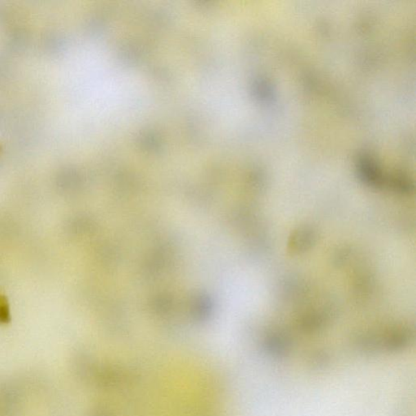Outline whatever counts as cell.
I'll return each instance as SVG.
<instances>
[{"mask_svg":"<svg viewBox=\"0 0 416 416\" xmlns=\"http://www.w3.org/2000/svg\"><path fill=\"white\" fill-rule=\"evenodd\" d=\"M11 321L10 309L6 296H0V324H6Z\"/></svg>","mask_w":416,"mask_h":416,"instance_id":"3957f363","label":"cell"},{"mask_svg":"<svg viewBox=\"0 0 416 416\" xmlns=\"http://www.w3.org/2000/svg\"><path fill=\"white\" fill-rule=\"evenodd\" d=\"M315 238V234L312 230L305 228L293 235L289 245L293 250L304 251L311 247Z\"/></svg>","mask_w":416,"mask_h":416,"instance_id":"7a4b0ae2","label":"cell"},{"mask_svg":"<svg viewBox=\"0 0 416 416\" xmlns=\"http://www.w3.org/2000/svg\"><path fill=\"white\" fill-rule=\"evenodd\" d=\"M358 163L359 173L364 182L372 187H382L386 182L377 162L369 156L363 155L360 156Z\"/></svg>","mask_w":416,"mask_h":416,"instance_id":"6da1fadb","label":"cell"}]
</instances>
